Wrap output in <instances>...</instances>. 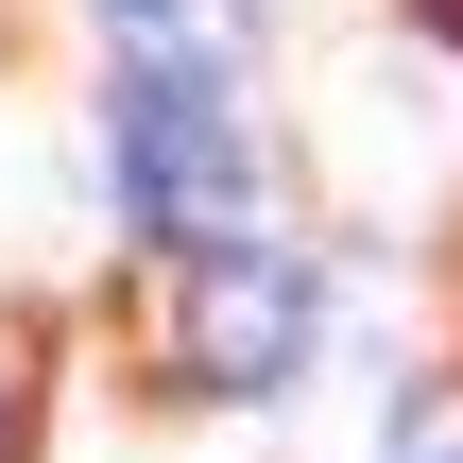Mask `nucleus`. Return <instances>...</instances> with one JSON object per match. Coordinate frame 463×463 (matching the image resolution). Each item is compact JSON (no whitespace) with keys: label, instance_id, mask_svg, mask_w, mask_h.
Here are the masks:
<instances>
[{"label":"nucleus","instance_id":"1","mask_svg":"<svg viewBox=\"0 0 463 463\" xmlns=\"http://www.w3.org/2000/svg\"><path fill=\"white\" fill-rule=\"evenodd\" d=\"M103 172H120V206H137L172 258L258 241V155H241V103H223V86L120 69V103H103Z\"/></svg>","mask_w":463,"mask_h":463},{"label":"nucleus","instance_id":"2","mask_svg":"<svg viewBox=\"0 0 463 463\" xmlns=\"http://www.w3.org/2000/svg\"><path fill=\"white\" fill-rule=\"evenodd\" d=\"M172 361H189L206 395H275V378L309 361V275H292L275 241H223V258L189 275V326H172Z\"/></svg>","mask_w":463,"mask_h":463},{"label":"nucleus","instance_id":"3","mask_svg":"<svg viewBox=\"0 0 463 463\" xmlns=\"http://www.w3.org/2000/svg\"><path fill=\"white\" fill-rule=\"evenodd\" d=\"M103 17H120L137 69H172V86H241V0H103Z\"/></svg>","mask_w":463,"mask_h":463},{"label":"nucleus","instance_id":"4","mask_svg":"<svg viewBox=\"0 0 463 463\" xmlns=\"http://www.w3.org/2000/svg\"><path fill=\"white\" fill-rule=\"evenodd\" d=\"M378 463H463V378H447V395H412V412H395V447H378Z\"/></svg>","mask_w":463,"mask_h":463},{"label":"nucleus","instance_id":"5","mask_svg":"<svg viewBox=\"0 0 463 463\" xmlns=\"http://www.w3.org/2000/svg\"><path fill=\"white\" fill-rule=\"evenodd\" d=\"M0 430H17V361H0Z\"/></svg>","mask_w":463,"mask_h":463},{"label":"nucleus","instance_id":"6","mask_svg":"<svg viewBox=\"0 0 463 463\" xmlns=\"http://www.w3.org/2000/svg\"><path fill=\"white\" fill-rule=\"evenodd\" d=\"M430 17H447V34H463V0H430Z\"/></svg>","mask_w":463,"mask_h":463}]
</instances>
